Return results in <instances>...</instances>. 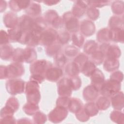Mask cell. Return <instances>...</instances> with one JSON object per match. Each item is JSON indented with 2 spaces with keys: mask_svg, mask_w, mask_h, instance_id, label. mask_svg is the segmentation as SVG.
<instances>
[{
  "mask_svg": "<svg viewBox=\"0 0 124 124\" xmlns=\"http://www.w3.org/2000/svg\"><path fill=\"white\" fill-rule=\"evenodd\" d=\"M25 92L28 102L38 104L41 99V95L38 83L30 80L25 85Z\"/></svg>",
  "mask_w": 124,
  "mask_h": 124,
  "instance_id": "1",
  "label": "cell"
},
{
  "mask_svg": "<svg viewBox=\"0 0 124 124\" xmlns=\"http://www.w3.org/2000/svg\"><path fill=\"white\" fill-rule=\"evenodd\" d=\"M121 85L120 82L110 79L105 80L100 88L99 93L102 95L109 98L120 91Z\"/></svg>",
  "mask_w": 124,
  "mask_h": 124,
  "instance_id": "2",
  "label": "cell"
},
{
  "mask_svg": "<svg viewBox=\"0 0 124 124\" xmlns=\"http://www.w3.org/2000/svg\"><path fill=\"white\" fill-rule=\"evenodd\" d=\"M25 82L20 78H12L7 80L5 84L7 92L13 95L23 93L25 89Z\"/></svg>",
  "mask_w": 124,
  "mask_h": 124,
  "instance_id": "3",
  "label": "cell"
},
{
  "mask_svg": "<svg viewBox=\"0 0 124 124\" xmlns=\"http://www.w3.org/2000/svg\"><path fill=\"white\" fill-rule=\"evenodd\" d=\"M58 32L52 28L45 29L40 34L39 45L46 46L58 43Z\"/></svg>",
  "mask_w": 124,
  "mask_h": 124,
  "instance_id": "4",
  "label": "cell"
},
{
  "mask_svg": "<svg viewBox=\"0 0 124 124\" xmlns=\"http://www.w3.org/2000/svg\"><path fill=\"white\" fill-rule=\"evenodd\" d=\"M62 18L67 31L72 33L78 32L79 28V21L78 18L75 17L71 12L68 11L64 13Z\"/></svg>",
  "mask_w": 124,
  "mask_h": 124,
  "instance_id": "5",
  "label": "cell"
},
{
  "mask_svg": "<svg viewBox=\"0 0 124 124\" xmlns=\"http://www.w3.org/2000/svg\"><path fill=\"white\" fill-rule=\"evenodd\" d=\"M51 66H52V64L50 62L41 59L35 61L31 63L30 67V70L31 74L41 75L45 77L46 70Z\"/></svg>",
  "mask_w": 124,
  "mask_h": 124,
  "instance_id": "6",
  "label": "cell"
},
{
  "mask_svg": "<svg viewBox=\"0 0 124 124\" xmlns=\"http://www.w3.org/2000/svg\"><path fill=\"white\" fill-rule=\"evenodd\" d=\"M99 48L106 58L118 59L121 55L120 48L115 45L104 43L100 45Z\"/></svg>",
  "mask_w": 124,
  "mask_h": 124,
  "instance_id": "7",
  "label": "cell"
},
{
  "mask_svg": "<svg viewBox=\"0 0 124 124\" xmlns=\"http://www.w3.org/2000/svg\"><path fill=\"white\" fill-rule=\"evenodd\" d=\"M68 115L66 108L56 106L48 115V120L53 123H59L64 120Z\"/></svg>",
  "mask_w": 124,
  "mask_h": 124,
  "instance_id": "8",
  "label": "cell"
},
{
  "mask_svg": "<svg viewBox=\"0 0 124 124\" xmlns=\"http://www.w3.org/2000/svg\"><path fill=\"white\" fill-rule=\"evenodd\" d=\"M8 78H17L25 73L24 65L19 62H13L7 66Z\"/></svg>",
  "mask_w": 124,
  "mask_h": 124,
  "instance_id": "9",
  "label": "cell"
},
{
  "mask_svg": "<svg viewBox=\"0 0 124 124\" xmlns=\"http://www.w3.org/2000/svg\"><path fill=\"white\" fill-rule=\"evenodd\" d=\"M58 93L60 96L70 97L72 93V89L68 77L61 78L57 83Z\"/></svg>",
  "mask_w": 124,
  "mask_h": 124,
  "instance_id": "10",
  "label": "cell"
},
{
  "mask_svg": "<svg viewBox=\"0 0 124 124\" xmlns=\"http://www.w3.org/2000/svg\"><path fill=\"white\" fill-rule=\"evenodd\" d=\"M34 24V18L28 15L18 17L17 26L22 31H32Z\"/></svg>",
  "mask_w": 124,
  "mask_h": 124,
  "instance_id": "11",
  "label": "cell"
},
{
  "mask_svg": "<svg viewBox=\"0 0 124 124\" xmlns=\"http://www.w3.org/2000/svg\"><path fill=\"white\" fill-rule=\"evenodd\" d=\"M63 76L62 68L58 67L51 66L49 68L45 74V78L51 82L58 81Z\"/></svg>",
  "mask_w": 124,
  "mask_h": 124,
  "instance_id": "12",
  "label": "cell"
},
{
  "mask_svg": "<svg viewBox=\"0 0 124 124\" xmlns=\"http://www.w3.org/2000/svg\"><path fill=\"white\" fill-rule=\"evenodd\" d=\"M79 29L83 35L89 37L94 33L95 26L93 22L90 20L85 19L81 22L79 24Z\"/></svg>",
  "mask_w": 124,
  "mask_h": 124,
  "instance_id": "13",
  "label": "cell"
},
{
  "mask_svg": "<svg viewBox=\"0 0 124 124\" xmlns=\"http://www.w3.org/2000/svg\"><path fill=\"white\" fill-rule=\"evenodd\" d=\"M88 4L87 1L77 0L72 9V14L77 18L82 17L85 14L88 8Z\"/></svg>",
  "mask_w": 124,
  "mask_h": 124,
  "instance_id": "14",
  "label": "cell"
},
{
  "mask_svg": "<svg viewBox=\"0 0 124 124\" xmlns=\"http://www.w3.org/2000/svg\"><path fill=\"white\" fill-rule=\"evenodd\" d=\"M99 93V90L93 85L91 84L84 88L83 91V97L86 101L92 102L98 97Z\"/></svg>",
  "mask_w": 124,
  "mask_h": 124,
  "instance_id": "15",
  "label": "cell"
},
{
  "mask_svg": "<svg viewBox=\"0 0 124 124\" xmlns=\"http://www.w3.org/2000/svg\"><path fill=\"white\" fill-rule=\"evenodd\" d=\"M18 17L17 15L14 12L9 11L3 16V22L7 28L12 29L15 28L17 25Z\"/></svg>",
  "mask_w": 124,
  "mask_h": 124,
  "instance_id": "16",
  "label": "cell"
},
{
  "mask_svg": "<svg viewBox=\"0 0 124 124\" xmlns=\"http://www.w3.org/2000/svg\"><path fill=\"white\" fill-rule=\"evenodd\" d=\"M91 84L97 88L99 91L100 87L105 81V76L100 69L96 68L91 76Z\"/></svg>",
  "mask_w": 124,
  "mask_h": 124,
  "instance_id": "17",
  "label": "cell"
},
{
  "mask_svg": "<svg viewBox=\"0 0 124 124\" xmlns=\"http://www.w3.org/2000/svg\"><path fill=\"white\" fill-rule=\"evenodd\" d=\"M23 62L26 63H32L37 58L35 49L32 47L27 46L23 49Z\"/></svg>",
  "mask_w": 124,
  "mask_h": 124,
  "instance_id": "18",
  "label": "cell"
},
{
  "mask_svg": "<svg viewBox=\"0 0 124 124\" xmlns=\"http://www.w3.org/2000/svg\"><path fill=\"white\" fill-rule=\"evenodd\" d=\"M31 2L30 0H10L9 1V6L13 12H18L26 9Z\"/></svg>",
  "mask_w": 124,
  "mask_h": 124,
  "instance_id": "19",
  "label": "cell"
},
{
  "mask_svg": "<svg viewBox=\"0 0 124 124\" xmlns=\"http://www.w3.org/2000/svg\"><path fill=\"white\" fill-rule=\"evenodd\" d=\"M111 99L112 107L115 109L120 110L124 107V93L122 92H118L113 95Z\"/></svg>",
  "mask_w": 124,
  "mask_h": 124,
  "instance_id": "20",
  "label": "cell"
},
{
  "mask_svg": "<svg viewBox=\"0 0 124 124\" xmlns=\"http://www.w3.org/2000/svg\"><path fill=\"white\" fill-rule=\"evenodd\" d=\"M14 50L15 49L9 44L0 45V58L3 60L5 61L12 60Z\"/></svg>",
  "mask_w": 124,
  "mask_h": 124,
  "instance_id": "21",
  "label": "cell"
},
{
  "mask_svg": "<svg viewBox=\"0 0 124 124\" xmlns=\"http://www.w3.org/2000/svg\"><path fill=\"white\" fill-rule=\"evenodd\" d=\"M42 9L40 5L37 3L31 1L29 7L25 9V12L27 15L31 16L32 17L40 16L41 14Z\"/></svg>",
  "mask_w": 124,
  "mask_h": 124,
  "instance_id": "22",
  "label": "cell"
},
{
  "mask_svg": "<svg viewBox=\"0 0 124 124\" xmlns=\"http://www.w3.org/2000/svg\"><path fill=\"white\" fill-rule=\"evenodd\" d=\"M110 39L116 43L124 42V29L123 28H114L110 29Z\"/></svg>",
  "mask_w": 124,
  "mask_h": 124,
  "instance_id": "23",
  "label": "cell"
},
{
  "mask_svg": "<svg viewBox=\"0 0 124 124\" xmlns=\"http://www.w3.org/2000/svg\"><path fill=\"white\" fill-rule=\"evenodd\" d=\"M119 61L118 59L106 58L104 62L103 68L107 72H111L119 67Z\"/></svg>",
  "mask_w": 124,
  "mask_h": 124,
  "instance_id": "24",
  "label": "cell"
},
{
  "mask_svg": "<svg viewBox=\"0 0 124 124\" xmlns=\"http://www.w3.org/2000/svg\"><path fill=\"white\" fill-rule=\"evenodd\" d=\"M110 30L108 28H102L98 31L96 34V39L98 42L102 44L109 43L110 39Z\"/></svg>",
  "mask_w": 124,
  "mask_h": 124,
  "instance_id": "25",
  "label": "cell"
},
{
  "mask_svg": "<svg viewBox=\"0 0 124 124\" xmlns=\"http://www.w3.org/2000/svg\"><path fill=\"white\" fill-rule=\"evenodd\" d=\"M83 106V103L80 99L76 97H70L67 109H68L71 112L76 113L79 111Z\"/></svg>",
  "mask_w": 124,
  "mask_h": 124,
  "instance_id": "26",
  "label": "cell"
},
{
  "mask_svg": "<svg viewBox=\"0 0 124 124\" xmlns=\"http://www.w3.org/2000/svg\"><path fill=\"white\" fill-rule=\"evenodd\" d=\"M65 72L69 77L78 76L80 72L78 66L74 62H70L66 64L64 67Z\"/></svg>",
  "mask_w": 124,
  "mask_h": 124,
  "instance_id": "27",
  "label": "cell"
},
{
  "mask_svg": "<svg viewBox=\"0 0 124 124\" xmlns=\"http://www.w3.org/2000/svg\"><path fill=\"white\" fill-rule=\"evenodd\" d=\"M22 31L17 26L8 30L10 41L15 43L19 41L22 33Z\"/></svg>",
  "mask_w": 124,
  "mask_h": 124,
  "instance_id": "28",
  "label": "cell"
},
{
  "mask_svg": "<svg viewBox=\"0 0 124 124\" xmlns=\"http://www.w3.org/2000/svg\"><path fill=\"white\" fill-rule=\"evenodd\" d=\"M96 69V67L95 64L92 61L88 60L83 66L80 72L84 75L87 77H89L93 74Z\"/></svg>",
  "mask_w": 124,
  "mask_h": 124,
  "instance_id": "29",
  "label": "cell"
},
{
  "mask_svg": "<svg viewBox=\"0 0 124 124\" xmlns=\"http://www.w3.org/2000/svg\"><path fill=\"white\" fill-rule=\"evenodd\" d=\"M84 109L87 114L90 117H93L97 115L99 109L95 104L93 102H89L83 105Z\"/></svg>",
  "mask_w": 124,
  "mask_h": 124,
  "instance_id": "30",
  "label": "cell"
},
{
  "mask_svg": "<svg viewBox=\"0 0 124 124\" xmlns=\"http://www.w3.org/2000/svg\"><path fill=\"white\" fill-rule=\"evenodd\" d=\"M98 44L94 40L87 41L83 47L84 52L86 54L91 55L98 49Z\"/></svg>",
  "mask_w": 124,
  "mask_h": 124,
  "instance_id": "31",
  "label": "cell"
},
{
  "mask_svg": "<svg viewBox=\"0 0 124 124\" xmlns=\"http://www.w3.org/2000/svg\"><path fill=\"white\" fill-rule=\"evenodd\" d=\"M95 104L99 110H105L109 107L110 102L108 98L102 95L97 98Z\"/></svg>",
  "mask_w": 124,
  "mask_h": 124,
  "instance_id": "32",
  "label": "cell"
},
{
  "mask_svg": "<svg viewBox=\"0 0 124 124\" xmlns=\"http://www.w3.org/2000/svg\"><path fill=\"white\" fill-rule=\"evenodd\" d=\"M61 46L59 43H56L45 47V51L46 55L49 57H54L61 52Z\"/></svg>",
  "mask_w": 124,
  "mask_h": 124,
  "instance_id": "33",
  "label": "cell"
},
{
  "mask_svg": "<svg viewBox=\"0 0 124 124\" xmlns=\"http://www.w3.org/2000/svg\"><path fill=\"white\" fill-rule=\"evenodd\" d=\"M123 17L114 16L110 17L108 22L109 27L111 29L123 28Z\"/></svg>",
  "mask_w": 124,
  "mask_h": 124,
  "instance_id": "34",
  "label": "cell"
},
{
  "mask_svg": "<svg viewBox=\"0 0 124 124\" xmlns=\"http://www.w3.org/2000/svg\"><path fill=\"white\" fill-rule=\"evenodd\" d=\"M71 39L74 46L78 48L82 47L84 43V38L81 33L78 32L73 33L71 36Z\"/></svg>",
  "mask_w": 124,
  "mask_h": 124,
  "instance_id": "35",
  "label": "cell"
},
{
  "mask_svg": "<svg viewBox=\"0 0 124 124\" xmlns=\"http://www.w3.org/2000/svg\"><path fill=\"white\" fill-rule=\"evenodd\" d=\"M54 61L56 66L62 68L66 65L67 62V58L63 53L60 52L54 57Z\"/></svg>",
  "mask_w": 124,
  "mask_h": 124,
  "instance_id": "36",
  "label": "cell"
},
{
  "mask_svg": "<svg viewBox=\"0 0 124 124\" xmlns=\"http://www.w3.org/2000/svg\"><path fill=\"white\" fill-rule=\"evenodd\" d=\"M23 110L28 115H33L39 109L38 104L28 102L23 107Z\"/></svg>",
  "mask_w": 124,
  "mask_h": 124,
  "instance_id": "37",
  "label": "cell"
},
{
  "mask_svg": "<svg viewBox=\"0 0 124 124\" xmlns=\"http://www.w3.org/2000/svg\"><path fill=\"white\" fill-rule=\"evenodd\" d=\"M58 43L60 45H65L70 40L71 36L68 31L62 30L58 32Z\"/></svg>",
  "mask_w": 124,
  "mask_h": 124,
  "instance_id": "38",
  "label": "cell"
},
{
  "mask_svg": "<svg viewBox=\"0 0 124 124\" xmlns=\"http://www.w3.org/2000/svg\"><path fill=\"white\" fill-rule=\"evenodd\" d=\"M105 58L104 55L100 50H97L90 55L91 61H92L94 64L97 65L101 64L103 62Z\"/></svg>",
  "mask_w": 124,
  "mask_h": 124,
  "instance_id": "39",
  "label": "cell"
},
{
  "mask_svg": "<svg viewBox=\"0 0 124 124\" xmlns=\"http://www.w3.org/2000/svg\"><path fill=\"white\" fill-rule=\"evenodd\" d=\"M79 52V49L78 47L72 46L69 45L65 47L64 49V54L67 58H73L76 57Z\"/></svg>",
  "mask_w": 124,
  "mask_h": 124,
  "instance_id": "40",
  "label": "cell"
},
{
  "mask_svg": "<svg viewBox=\"0 0 124 124\" xmlns=\"http://www.w3.org/2000/svg\"><path fill=\"white\" fill-rule=\"evenodd\" d=\"M89 60V58L86 54L79 53L75 58L74 62L78 66L80 71H81L84 64Z\"/></svg>",
  "mask_w": 124,
  "mask_h": 124,
  "instance_id": "41",
  "label": "cell"
},
{
  "mask_svg": "<svg viewBox=\"0 0 124 124\" xmlns=\"http://www.w3.org/2000/svg\"><path fill=\"white\" fill-rule=\"evenodd\" d=\"M59 16L57 12L54 10H48L44 15V18L47 24L51 25L53 21Z\"/></svg>",
  "mask_w": 124,
  "mask_h": 124,
  "instance_id": "42",
  "label": "cell"
},
{
  "mask_svg": "<svg viewBox=\"0 0 124 124\" xmlns=\"http://www.w3.org/2000/svg\"><path fill=\"white\" fill-rule=\"evenodd\" d=\"M111 10L112 12L119 16L124 12V2L122 1L117 0L114 1L111 5Z\"/></svg>",
  "mask_w": 124,
  "mask_h": 124,
  "instance_id": "43",
  "label": "cell"
},
{
  "mask_svg": "<svg viewBox=\"0 0 124 124\" xmlns=\"http://www.w3.org/2000/svg\"><path fill=\"white\" fill-rule=\"evenodd\" d=\"M124 114L119 110L112 111L110 114V118L112 121L118 124L124 123Z\"/></svg>",
  "mask_w": 124,
  "mask_h": 124,
  "instance_id": "44",
  "label": "cell"
},
{
  "mask_svg": "<svg viewBox=\"0 0 124 124\" xmlns=\"http://www.w3.org/2000/svg\"><path fill=\"white\" fill-rule=\"evenodd\" d=\"M86 14L89 18L92 20H95L97 19L100 15L99 10L96 8L91 6H90L87 8Z\"/></svg>",
  "mask_w": 124,
  "mask_h": 124,
  "instance_id": "45",
  "label": "cell"
},
{
  "mask_svg": "<svg viewBox=\"0 0 124 124\" xmlns=\"http://www.w3.org/2000/svg\"><path fill=\"white\" fill-rule=\"evenodd\" d=\"M47 121L46 115L43 112L38 110L32 117V121L35 124H44Z\"/></svg>",
  "mask_w": 124,
  "mask_h": 124,
  "instance_id": "46",
  "label": "cell"
},
{
  "mask_svg": "<svg viewBox=\"0 0 124 124\" xmlns=\"http://www.w3.org/2000/svg\"><path fill=\"white\" fill-rule=\"evenodd\" d=\"M70 84L73 90H78L81 86V79L78 76L69 77Z\"/></svg>",
  "mask_w": 124,
  "mask_h": 124,
  "instance_id": "47",
  "label": "cell"
},
{
  "mask_svg": "<svg viewBox=\"0 0 124 124\" xmlns=\"http://www.w3.org/2000/svg\"><path fill=\"white\" fill-rule=\"evenodd\" d=\"M5 106L9 107L16 112L18 110L19 107V103L16 98L10 97L7 100Z\"/></svg>",
  "mask_w": 124,
  "mask_h": 124,
  "instance_id": "48",
  "label": "cell"
},
{
  "mask_svg": "<svg viewBox=\"0 0 124 124\" xmlns=\"http://www.w3.org/2000/svg\"><path fill=\"white\" fill-rule=\"evenodd\" d=\"M23 49L21 48H17L15 49L14 54L12 60L14 62L22 63L23 62Z\"/></svg>",
  "mask_w": 124,
  "mask_h": 124,
  "instance_id": "49",
  "label": "cell"
},
{
  "mask_svg": "<svg viewBox=\"0 0 124 124\" xmlns=\"http://www.w3.org/2000/svg\"><path fill=\"white\" fill-rule=\"evenodd\" d=\"M76 118L80 122H86L90 119V116L85 112L83 106V107L77 112L75 113Z\"/></svg>",
  "mask_w": 124,
  "mask_h": 124,
  "instance_id": "50",
  "label": "cell"
},
{
  "mask_svg": "<svg viewBox=\"0 0 124 124\" xmlns=\"http://www.w3.org/2000/svg\"><path fill=\"white\" fill-rule=\"evenodd\" d=\"M70 97L67 96H60L56 101V106L62 107L67 109Z\"/></svg>",
  "mask_w": 124,
  "mask_h": 124,
  "instance_id": "51",
  "label": "cell"
},
{
  "mask_svg": "<svg viewBox=\"0 0 124 124\" xmlns=\"http://www.w3.org/2000/svg\"><path fill=\"white\" fill-rule=\"evenodd\" d=\"M88 5L97 7H102L109 4L110 1L108 0H101V1H87Z\"/></svg>",
  "mask_w": 124,
  "mask_h": 124,
  "instance_id": "52",
  "label": "cell"
},
{
  "mask_svg": "<svg viewBox=\"0 0 124 124\" xmlns=\"http://www.w3.org/2000/svg\"><path fill=\"white\" fill-rule=\"evenodd\" d=\"M15 111L10 108L9 107L5 106L4 107H3L1 110H0V118L8 117V116H12L14 115V113Z\"/></svg>",
  "mask_w": 124,
  "mask_h": 124,
  "instance_id": "53",
  "label": "cell"
},
{
  "mask_svg": "<svg viewBox=\"0 0 124 124\" xmlns=\"http://www.w3.org/2000/svg\"><path fill=\"white\" fill-rule=\"evenodd\" d=\"M10 41V39L8 32L5 31L1 30L0 32V45L8 44Z\"/></svg>",
  "mask_w": 124,
  "mask_h": 124,
  "instance_id": "54",
  "label": "cell"
},
{
  "mask_svg": "<svg viewBox=\"0 0 124 124\" xmlns=\"http://www.w3.org/2000/svg\"><path fill=\"white\" fill-rule=\"evenodd\" d=\"M110 79L121 83L123 79V74L120 71H115L110 75Z\"/></svg>",
  "mask_w": 124,
  "mask_h": 124,
  "instance_id": "55",
  "label": "cell"
},
{
  "mask_svg": "<svg viewBox=\"0 0 124 124\" xmlns=\"http://www.w3.org/2000/svg\"><path fill=\"white\" fill-rule=\"evenodd\" d=\"M63 25H64V23H63L62 18L59 16L58 17H57L53 21V22L51 24L52 26L54 28L57 29H59L62 28Z\"/></svg>",
  "mask_w": 124,
  "mask_h": 124,
  "instance_id": "56",
  "label": "cell"
},
{
  "mask_svg": "<svg viewBox=\"0 0 124 124\" xmlns=\"http://www.w3.org/2000/svg\"><path fill=\"white\" fill-rule=\"evenodd\" d=\"M45 78V77L43 75L38 74H31V75L30 76V80L34 81L38 84H40L44 81Z\"/></svg>",
  "mask_w": 124,
  "mask_h": 124,
  "instance_id": "57",
  "label": "cell"
},
{
  "mask_svg": "<svg viewBox=\"0 0 124 124\" xmlns=\"http://www.w3.org/2000/svg\"><path fill=\"white\" fill-rule=\"evenodd\" d=\"M0 123H6V124H15L16 123V120L13 116H8L3 118H1L0 119Z\"/></svg>",
  "mask_w": 124,
  "mask_h": 124,
  "instance_id": "58",
  "label": "cell"
},
{
  "mask_svg": "<svg viewBox=\"0 0 124 124\" xmlns=\"http://www.w3.org/2000/svg\"><path fill=\"white\" fill-rule=\"evenodd\" d=\"M0 78L1 79L8 78L7 68L6 65H1L0 67Z\"/></svg>",
  "mask_w": 124,
  "mask_h": 124,
  "instance_id": "59",
  "label": "cell"
},
{
  "mask_svg": "<svg viewBox=\"0 0 124 124\" xmlns=\"http://www.w3.org/2000/svg\"><path fill=\"white\" fill-rule=\"evenodd\" d=\"M16 123H21V124H30V123H33V122L31 121L29 118H21L20 119H19L17 120Z\"/></svg>",
  "mask_w": 124,
  "mask_h": 124,
  "instance_id": "60",
  "label": "cell"
},
{
  "mask_svg": "<svg viewBox=\"0 0 124 124\" xmlns=\"http://www.w3.org/2000/svg\"><path fill=\"white\" fill-rule=\"evenodd\" d=\"M7 3L4 0H0V12L2 13L6 9L7 7Z\"/></svg>",
  "mask_w": 124,
  "mask_h": 124,
  "instance_id": "61",
  "label": "cell"
},
{
  "mask_svg": "<svg viewBox=\"0 0 124 124\" xmlns=\"http://www.w3.org/2000/svg\"><path fill=\"white\" fill-rule=\"evenodd\" d=\"M60 1H56V0H46V1H42L43 3H45V4L48 5V6H52L53 5L57 4L58 3H59Z\"/></svg>",
  "mask_w": 124,
  "mask_h": 124,
  "instance_id": "62",
  "label": "cell"
}]
</instances>
